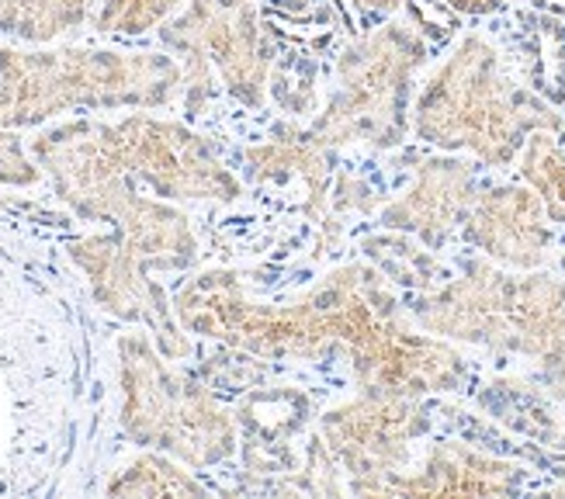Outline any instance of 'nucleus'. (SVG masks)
Returning a JSON list of instances; mask_svg holds the SVG:
<instances>
[{
	"label": "nucleus",
	"mask_w": 565,
	"mask_h": 499,
	"mask_svg": "<svg viewBox=\"0 0 565 499\" xmlns=\"http://www.w3.org/2000/svg\"><path fill=\"white\" fill-rule=\"evenodd\" d=\"M29 149L42 173L53 178L60 202H66L81 219L121 226L142 205L146 194H139V181L118 157L111 121H63L39 132Z\"/></svg>",
	"instance_id": "obj_9"
},
{
	"label": "nucleus",
	"mask_w": 565,
	"mask_h": 499,
	"mask_svg": "<svg viewBox=\"0 0 565 499\" xmlns=\"http://www.w3.org/2000/svg\"><path fill=\"white\" fill-rule=\"evenodd\" d=\"M527 471L465 440H437L420 465L403 471L392 496H513Z\"/></svg>",
	"instance_id": "obj_16"
},
{
	"label": "nucleus",
	"mask_w": 565,
	"mask_h": 499,
	"mask_svg": "<svg viewBox=\"0 0 565 499\" xmlns=\"http://www.w3.org/2000/svg\"><path fill=\"white\" fill-rule=\"evenodd\" d=\"M427 66V42L409 21H385L337 56L333 91L312 132L327 146L396 149L409 129L416 77Z\"/></svg>",
	"instance_id": "obj_5"
},
{
	"label": "nucleus",
	"mask_w": 565,
	"mask_h": 499,
	"mask_svg": "<svg viewBox=\"0 0 565 499\" xmlns=\"http://www.w3.org/2000/svg\"><path fill=\"white\" fill-rule=\"evenodd\" d=\"M105 492L108 496H178L181 499V496H209V486L194 479L184 468V461L150 447V455H139L121 471H115Z\"/></svg>",
	"instance_id": "obj_19"
},
{
	"label": "nucleus",
	"mask_w": 565,
	"mask_h": 499,
	"mask_svg": "<svg viewBox=\"0 0 565 499\" xmlns=\"http://www.w3.org/2000/svg\"><path fill=\"white\" fill-rule=\"evenodd\" d=\"M558 267H562V274H565V250H562V257H558Z\"/></svg>",
	"instance_id": "obj_25"
},
{
	"label": "nucleus",
	"mask_w": 565,
	"mask_h": 499,
	"mask_svg": "<svg viewBox=\"0 0 565 499\" xmlns=\"http://www.w3.org/2000/svg\"><path fill=\"white\" fill-rule=\"evenodd\" d=\"M121 431L139 447H153L188 468H212L236 455L239 427L209 385L167 364L146 333L118 337Z\"/></svg>",
	"instance_id": "obj_4"
},
{
	"label": "nucleus",
	"mask_w": 565,
	"mask_h": 499,
	"mask_svg": "<svg viewBox=\"0 0 565 499\" xmlns=\"http://www.w3.org/2000/svg\"><path fill=\"white\" fill-rule=\"evenodd\" d=\"M174 312L188 333L264 361H330L375 330L385 298L364 264L337 267L285 306L254 302L236 270L212 267L178 288Z\"/></svg>",
	"instance_id": "obj_1"
},
{
	"label": "nucleus",
	"mask_w": 565,
	"mask_h": 499,
	"mask_svg": "<svg viewBox=\"0 0 565 499\" xmlns=\"http://www.w3.org/2000/svg\"><path fill=\"white\" fill-rule=\"evenodd\" d=\"M184 94L174 56L146 49L0 45V129H32L66 112L167 108Z\"/></svg>",
	"instance_id": "obj_3"
},
{
	"label": "nucleus",
	"mask_w": 565,
	"mask_h": 499,
	"mask_svg": "<svg viewBox=\"0 0 565 499\" xmlns=\"http://www.w3.org/2000/svg\"><path fill=\"white\" fill-rule=\"evenodd\" d=\"M445 4L465 18H486V14H497L500 8H507L510 0H445Z\"/></svg>",
	"instance_id": "obj_23"
},
{
	"label": "nucleus",
	"mask_w": 565,
	"mask_h": 499,
	"mask_svg": "<svg viewBox=\"0 0 565 499\" xmlns=\"http://www.w3.org/2000/svg\"><path fill=\"white\" fill-rule=\"evenodd\" d=\"M521 181L542 198V205L555 226H565V149L555 132H531L518 157Z\"/></svg>",
	"instance_id": "obj_20"
},
{
	"label": "nucleus",
	"mask_w": 565,
	"mask_h": 499,
	"mask_svg": "<svg viewBox=\"0 0 565 499\" xmlns=\"http://www.w3.org/2000/svg\"><path fill=\"white\" fill-rule=\"evenodd\" d=\"M461 236L507 270H542L552 261L555 222L524 181L493 184L476 194Z\"/></svg>",
	"instance_id": "obj_13"
},
{
	"label": "nucleus",
	"mask_w": 565,
	"mask_h": 499,
	"mask_svg": "<svg viewBox=\"0 0 565 499\" xmlns=\"http://www.w3.org/2000/svg\"><path fill=\"white\" fill-rule=\"evenodd\" d=\"M160 39L184 70L188 112H199L215 84L239 105L264 108L275 45L250 0H191L178 18L160 24Z\"/></svg>",
	"instance_id": "obj_6"
},
{
	"label": "nucleus",
	"mask_w": 565,
	"mask_h": 499,
	"mask_svg": "<svg viewBox=\"0 0 565 499\" xmlns=\"http://www.w3.org/2000/svg\"><path fill=\"white\" fill-rule=\"evenodd\" d=\"M430 427L424 399L358 389L354 399L319 416L316 440L327 447L348 489L358 496H392L413 468V444Z\"/></svg>",
	"instance_id": "obj_7"
},
{
	"label": "nucleus",
	"mask_w": 565,
	"mask_h": 499,
	"mask_svg": "<svg viewBox=\"0 0 565 499\" xmlns=\"http://www.w3.org/2000/svg\"><path fill=\"white\" fill-rule=\"evenodd\" d=\"M403 4H406V0H358V8L364 14H372V18H392Z\"/></svg>",
	"instance_id": "obj_24"
},
{
	"label": "nucleus",
	"mask_w": 565,
	"mask_h": 499,
	"mask_svg": "<svg viewBox=\"0 0 565 499\" xmlns=\"http://www.w3.org/2000/svg\"><path fill=\"white\" fill-rule=\"evenodd\" d=\"M351 374L358 389L392 392L406 399H427L440 392H458L469 382V361L451 347V340L434 337L420 327L396 319L392 327L351 358Z\"/></svg>",
	"instance_id": "obj_12"
},
{
	"label": "nucleus",
	"mask_w": 565,
	"mask_h": 499,
	"mask_svg": "<svg viewBox=\"0 0 565 499\" xmlns=\"http://www.w3.org/2000/svg\"><path fill=\"white\" fill-rule=\"evenodd\" d=\"M66 250L73 264L87 274L90 295L97 306L126 322H142V327L153 333L160 351L167 354V361L191 358L194 347L174 312V302L167 298L163 285L150 278V267L132 254L126 240L118 233L81 236Z\"/></svg>",
	"instance_id": "obj_10"
},
{
	"label": "nucleus",
	"mask_w": 565,
	"mask_h": 499,
	"mask_svg": "<svg viewBox=\"0 0 565 499\" xmlns=\"http://www.w3.org/2000/svg\"><path fill=\"white\" fill-rule=\"evenodd\" d=\"M184 0H102L94 29L102 35H146L178 14Z\"/></svg>",
	"instance_id": "obj_21"
},
{
	"label": "nucleus",
	"mask_w": 565,
	"mask_h": 499,
	"mask_svg": "<svg viewBox=\"0 0 565 499\" xmlns=\"http://www.w3.org/2000/svg\"><path fill=\"white\" fill-rule=\"evenodd\" d=\"M510 278L513 274L507 267L486 257L465 261L458 274H448L427 291H416L406 312L416 327L434 337L503 354Z\"/></svg>",
	"instance_id": "obj_11"
},
{
	"label": "nucleus",
	"mask_w": 565,
	"mask_h": 499,
	"mask_svg": "<svg viewBox=\"0 0 565 499\" xmlns=\"http://www.w3.org/2000/svg\"><path fill=\"white\" fill-rule=\"evenodd\" d=\"M476 194V167L461 153L427 157L416 163L413 184L379 212V222L392 233L416 236L427 250H440L465 226Z\"/></svg>",
	"instance_id": "obj_14"
},
{
	"label": "nucleus",
	"mask_w": 565,
	"mask_h": 499,
	"mask_svg": "<svg viewBox=\"0 0 565 499\" xmlns=\"http://www.w3.org/2000/svg\"><path fill=\"white\" fill-rule=\"evenodd\" d=\"M409 129L440 153H469L482 167H510L531 132H558L562 118L513 81L493 42L472 32L416 87Z\"/></svg>",
	"instance_id": "obj_2"
},
{
	"label": "nucleus",
	"mask_w": 565,
	"mask_h": 499,
	"mask_svg": "<svg viewBox=\"0 0 565 499\" xmlns=\"http://www.w3.org/2000/svg\"><path fill=\"white\" fill-rule=\"evenodd\" d=\"M111 139L126 170L167 202H236L239 178L218 160L212 142L184 121L132 112L111 121Z\"/></svg>",
	"instance_id": "obj_8"
},
{
	"label": "nucleus",
	"mask_w": 565,
	"mask_h": 499,
	"mask_svg": "<svg viewBox=\"0 0 565 499\" xmlns=\"http://www.w3.org/2000/svg\"><path fill=\"white\" fill-rule=\"evenodd\" d=\"M42 178V167L35 163L32 149H24L18 129H0V184L29 188Z\"/></svg>",
	"instance_id": "obj_22"
},
{
	"label": "nucleus",
	"mask_w": 565,
	"mask_h": 499,
	"mask_svg": "<svg viewBox=\"0 0 565 499\" xmlns=\"http://www.w3.org/2000/svg\"><path fill=\"white\" fill-rule=\"evenodd\" d=\"M94 21V0H0V35L49 45Z\"/></svg>",
	"instance_id": "obj_18"
},
{
	"label": "nucleus",
	"mask_w": 565,
	"mask_h": 499,
	"mask_svg": "<svg viewBox=\"0 0 565 499\" xmlns=\"http://www.w3.org/2000/svg\"><path fill=\"white\" fill-rule=\"evenodd\" d=\"M247 170L257 181H281V178H302L309 188V212L323 219L330 202V170H333V146H327L312 129H285L271 139L243 149Z\"/></svg>",
	"instance_id": "obj_17"
},
{
	"label": "nucleus",
	"mask_w": 565,
	"mask_h": 499,
	"mask_svg": "<svg viewBox=\"0 0 565 499\" xmlns=\"http://www.w3.org/2000/svg\"><path fill=\"white\" fill-rule=\"evenodd\" d=\"M503 354L527 358L542 389L565 406V278L545 270H513Z\"/></svg>",
	"instance_id": "obj_15"
}]
</instances>
